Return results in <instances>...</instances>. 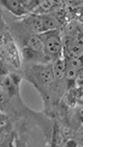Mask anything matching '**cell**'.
Segmentation results:
<instances>
[{"instance_id":"6da1fadb","label":"cell","mask_w":138,"mask_h":147,"mask_svg":"<svg viewBox=\"0 0 138 147\" xmlns=\"http://www.w3.org/2000/svg\"><path fill=\"white\" fill-rule=\"evenodd\" d=\"M22 77L38 90L48 89L54 84L55 81L53 63L31 64L24 70Z\"/></svg>"},{"instance_id":"7a4b0ae2","label":"cell","mask_w":138,"mask_h":147,"mask_svg":"<svg viewBox=\"0 0 138 147\" xmlns=\"http://www.w3.org/2000/svg\"><path fill=\"white\" fill-rule=\"evenodd\" d=\"M43 44L44 54L46 59L55 61L61 58L63 53V40L58 30L39 34Z\"/></svg>"},{"instance_id":"3957f363","label":"cell","mask_w":138,"mask_h":147,"mask_svg":"<svg viewBox=\"0 0 138 147\" xmlns=\"http://www.w3.org/2000/svg\"><path fill=\"white\" fill-rule=\"evenodd\" d=\"M0 59L10 69L12 67L18 68L22 62L20 49L8 30L0 47Z\"/></svg>"},{"instance_id":"277c9868","label":"cell","mask_w":138,"mask_h":147,"mask_svg":"<svg viewBox=\"0 0 138 147\" xmlns=\"http://www.w3.org/2000/svg\"><path fill=\"white\" fill-rule=\"evenodd\" d=\"M24 30L32 34H39L44 32L41 14L30 13L17 21Z\"/></svg>"},{"instance_id":"5b68a950","label":"cell","mask_w":138,"mask_h":147,"mask_svg":"<svg viewBox=\"0 0 138 147\" xmlns=\"http://www.w3.org/2000/svg\"><path fill=\"white\" fill-rule=\"evenodd\" d=\"M0 9L18 18L28 15L20 0H0Z\"/></svg>"},{"instance_id":"8992f818","label":"cell","mask_w":138,"mask_h":147,"mask_svg":"<svg viewBox=\"0 0 138 147\" xmlns=\"http://www.w3.org/2000/svg\"><path fill=\"white\" fill-rule=\"evenodd\" d=\"M63 40V53L65 56L81 58L82 52V43L73 37H66Z\"/></svg>"},{"instance_id":"52a82bcc","label":"cell","mask_w":138,"mask_h":147,"mask_svg":"<svg viewBox=\"0 0 138 147\" xmlns=\"http://www.w3.org/2000/svg\"><path fill=\"white\" fill-rule=\"evenodd\" d=\"M55 81H61L65 79L66 64L64 58L57 59L53 64Z\"/></svg>"},{"instance_id":"ba28073f","label":"cell","mask_w":138,"mask_h":147,"mask_svg":"<svg viewBox=\"0 0 138 147\" xmlns=\"http://www.w3.org/2000/svg\"><path fill=\"white\" fill-rule=\"evenodd\" d=\"M41 16L43 24V33L58 30V21L55 16L48 13L41 14Z\"/></svg>"},{"instance_id":"9c48e42d","label":"cell","mask_w":138,"mask_h":147,"mask_svg":"<svg viewBox=\"0 0 138 147\" xmlns=\"http://www.w3.org/2000/svg\"><path fill=\"white\" fill-rule=\"evenodd\" d=\"M55 0H38V7L34 13H38L39 11L40 14L46 13L54 7Z\"/></svg>"},{"instance_id":"30bf717a","label":"cell","mask_w":138,"mask_h":147,"mask_svg":"<svg viewBox=\"0 0 138 147\" xmlns=\"http://www.w3.org/2000/svg\"><path fill=\"white\" fill-rule=\"evenodd\" d=\"M20 1L28 14L34 13L38 7V0H20Z\"/></svg>"},{"instance_id":"8fae6325","label":"cell","mask_w":138,"mask_h":147,"mask_svg":"<svg viewBox=\"0 0 138 147\" xmlns=\"http://www.w3.org/2000/svg\"><path fill=\"white\" fill-rule=\"evenodd\" d=\"M0 147H15L14 130L9 133L0 143Z\"/></svg>"},{"instance_id":"7c38bea8","label":"cell","mask_w":138,"mask_h":147,"mask_svg":"<svg viewBox=\"0 0 138 147\" xmlns=\"http://www.w3.org/2000/svg\"><path fill=\"white\" fill-rule=\"evenodd\" d=\"M7 23L3 16L1 9H0V47L2 44L3 38L7 32Z\"/></svg>"},{"instance_id":"4fadbf2b","label":"cell","mask_w":138,"mask_h":147,"mask_svg":"<svg viewBox=\"0 0 138 147\" xmlns=\"http://www.w3.org/2000/svg\"><path fill=\"white\" fill-rule=\"evenodd\" d=\"M11 71L9 67L0 59V81H1Z\"/></svg>"}]
</instances>
